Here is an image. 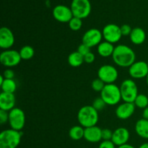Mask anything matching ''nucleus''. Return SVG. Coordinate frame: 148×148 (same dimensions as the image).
<instances>
[{
    "instance_id": "27",
    "label": "nucleus",
    "mask_w": 148,
    "mask_h": 148,
    "mask_svg": "<svg viewBox=\"0 0 148 148\" xmlns=\"http://www.w3.org/2000/svg\"><path fill=\"white\" fill-rule=\"evenodd\" d=\"M69 27L73 31H78L80 30L82 26V19H79L78 17H73L72 20L69 22Z\"/></svg>"
},
{
    "instance_id": "23",
    "label": "nucleus",
    "mask_w": 148,
    "mask_h": 148,
    "mask_svg": "<svg viewBox=\"0 0 148 148\" xmlns=\"http://www.w3.org/2000/svg\"><path fill=\"white\" fill-rule=\"evenodd\" d=\"M84 134H85V128L80 125L74 126L69 131V137L75 141L84 138Z\"/></svg>"
},
{
    "instance_id": "28",
    "label": "nucleus",
    "mask_w": 148,
    "mask_h": 148,
    "mask_svg": "<svg viewBox=\"0 0 148 148\" xmlns=\"http://www.w3.org/2000/svg\"><path fill=\"white\" fill-rule=\"evenodd\" d=\"M105 85L106 84L104 83L101 79H99V78L98 77L96 78V79H94L92 82V83H91V88H92V89L94 91H95V92H101V91L103 90V89L104 88Z\"/></svg>"
},
{
    "instance_id": "37",
    "label": "nucleus",
    "mask_w": 148,
    "mask_h": 148,
    "mask_svg": "<svg viewBox=\"0 0 148 148\" xmlns=\"http://www.w3.org/2000/svg\"><path fill=\"white\" fill-rule=\"evenodd\" d=\"M143 118L145 119L148 120V106L147 108H145V109H143Z\"/></svg>"
},
{
    "instance_id": "40",
    "label": "nucleus",
    "mask_w": 148,
    "mask_h": 148,
    "mask_svg": "<svg viewBox=\"0 0 148 148\" xmlns=\"http://www.w3.org/2000/svg\"><path fill=\"white\" fill-rule=\"evenodd\" d=\"M146 82H147V84L148 85V75H147V76L146 77Z\"/></svg>"
},
{
    "instance_id": "12",
    "label": "nucleus",
    "mask_w": 148,
    "mask_h": 148,
    "mask_svg": "<svg viewBox=\"0 0 148 148\" xmlns=\"http://www.w3.org/2000/svg\"><path fill=\"white\" fill-rule=\"evenodd\" d=\"M129 74L133 79L146 78L148 75V65L144 61L135 62L129 67Z\"/></svg>"
},
{
    "instance_id": "21",
    "label": "nucleus",
    "mask_w": 148,
    "mask_h": 148,
    "mask_svg": "<svg viewBox=\"0 0 148 148\" xmlns=\"http://www.w3.org/2000/svg\"><path fill=\"white\" fill-rule=\"evenodd\" d=\"M135 132L138 136L148 140V120L141 119L136 122Z\"/></svg>"
},
{
    "instance_id": "10",
    "label": "nucleus",
    "mask_w": 148,
    "mask_h": 148,
    "mask_svg": "<svg viewBox=\"0 0 148 148\" xmlns=\"http://www.w3.org/2000/svg\"><path fill=\"white\" fill-rule=\"evenodd\" d=\"M102 33L104 40L113 44L119 41L123 36L121 34V27L113 23L106 25L103 29Z\"/></svg>"
},
{
    "instance_id": "25",
    "label": "nucleus",
    "mask_w": 148,
    "mask_h": 148,
    "mask_svg": "<svg viewBox=\"0 0 148 148\" xmlns=\"http://www.w3.org/2000/svg\"><path fill=\"white\" fill-rule=\"evenodd\" d=\"M20 55L21 59L23 60H29L31 59L35 55V50L32 46H24L20 50Z\"/></svg>"
},
{
    "instance_id": "31",
    "label": "nucleus",
    "mask_w": 148,
    "mask_h": 148,
    "mask_svg": "<svg viewBox=\"0 0 148 148\" xmlns=\"http://www.w3.org/2000/svg\"><path fill=\"white\" fill-rule=\"evenodd\" d=\"M113 137V132L108 129H104L102 130V140L108 141L111 140Z\"/></svg>"
},
{
    "instance_id": "39",
    "label": "nucleus",
    "mask_w": 148,
    "mask_h": 148,
    "mask_svg": "<svg viewBox=\"0 0 148 148\" xmlns=\"http://www.w3.org/2000/svg\"><path fill=\"white\" fill-rule=\"evenodd\" d=\"M139 148H148V143H143V145L139 147Z\"/></svg>"
},
{
    "instance_id": "36",
    "label": "nucleus",
    "mask_w": 148,
    "mask_h": 148,
    "mask_svg": "<svg viewBox=\"0 0 148 148\" xmlns=\"http://www.w3.org/2000/svg\"><path fill=\"white\" fill-rule=\"evenodd\" d=\"M2 75L5 79H14V72L12 69H8L4 71V73L2 74Z\"/></svg>"
},
{
    "instance_id": "13",
    "label": "nucleus",
    "mask_w": 148,
    "mask_h": 148,
    "mask_svg": "<svg viewBox=\"0 0 148 148\" xmlns=\"http://www.w3.org/2000/svg\"><path fill=\"white\" fill-rule=\"evenodd\" d=\"M52 13L55 20L60 23H69L74 17L71 8L62 4L56 6Z\"/></svg>"
},
{
    "instance_id": "8",
    "label": "nucleus",
    "mask_w": 148,
    "mask_h": 148,
    "mask_svg": "<svg viewBox=\"0 0 148 148\" xmlns=\"http://www.w3.org/2000/svg\"><path fill=\"white\" fill-rule=\"evenodd\" d=\"M98 77L106 85L113 84L118 78L119 73L115 66L110 64H105L98 69Z\"/></svg>"
},
{
    "instance_id": "11",
    "label": "nucleus",
    "mask_w": 148,
    "mask_h": 148,
    "mask_svg": "<svg viewBox=\"0 0 148 148\" xmlns=\"http://www.w3.org/2000/svg\"><path fill=\"white\" fill-rule=\"evenodd\" d=\"M103 38V33L101 30L97 28H90L84 33L82 36V43L91 49L98 46L101 43Z\"/></svg>"
},
{
    "instance_id": "29",
    "label": "nucleus",
    "mask_w": 148,
    "mask_h": 148,
    "mask_svg": "<svg viewBox=\"0 0 148 148\" xmlns=\"http://www.w3.org/2000/svg\"><path fill=\"white\" fill-rule=\"evenodd\" d=\"M92 106L96 111H101L105 108L106 106V103L105 101L100 97V98H97L94 100Z\"/></svg>"
},
{
    "instance_id": "19",
    "label": "nucleus",
    "mask_w": 148,
    "mask_h": 148,
    "mask_svg": "<svg viewBox=\"0 0 148 148\" xmlns=\"http://www.w3.org/2000/svg\"><path fill=\"white\" fill-rule=\"evenodd\" d=\"M130 40L135 45H141L145 42L146 39L145 31L141 27H134L132 29L130 36Z\"/></svg>"
},
{
    "instance_id": "7",
    "label": "nucleus",
    "mask_w": 148,
    "mask_h": 148,
    "mask_svg": "<svg viewBox=\"0 0 148 148\" xmlns=\"http://www.w3.org/2000/svg\"><path fill=\"white\" fill-rule=\"evenodd\" d=\"M9 124L12 130L20 131L24 128L25 124V115L20 108H14L9 111Z\"/></svg>"
},
{
    "instance_id": "32",
    "label": "nucleus",
    "mask_w": 148,
    "mask_h": 148,
    "mask_svg": "<svg viewBox=\"0 0 148 148\" xmlns=\"http://www.w3.org/2000/svg\"><path fill=\"white\" fill-rule=\"evenodd\" d=\"M120 27H121V34H122L123 36H130L132 31V28L130 25L124 24L123 25H121Z\"/></svg>"
},
{
    "instance_id": "9",
    "label": "nucleus",
    "mask_w": 148,
    "mask_h": 148,
    "mask_svg": "<svg viewBox=\"0 0 148 148\" xmlns=\"http://www.w3.org/2000/svg\"><path fill=\"white\" fill-rule=\"evenodd\" d=\"M22 59L20 52L13 49H8L2 51L0 54V62L7 67H13L18 65Z\"/></svg>"
},
{
    "instance_id": "38",
    "label": "nucleus",
    "mask_w": 148,
    "mask_h": 148,
    "mask_svg": "<svg viewBox=\"0 0 148 148\" xmlns=\"http://www.w3.org/2000/svg\"><path fill=\"white\" fill-rule=\"evenodd\" d=\"M118 148H135V147H134V146L131 145L130 144H127H127L119 146V147H118Z\"/></svg>"
},
{
    "instance_id": "26",
    "label": "nucleus",
    "mask_w": 148,
    "mask_h": 148,
    "mask_svg": "<svg viewBox=\"0 0 148 148\" xmlns=\"http://www.w3.org/2000/svg\"><path fill=\"white\" fill-rule=\"evenodd\" d=\"M134 104L136 107L145 109L148 106V97L144 94H139L134 100Z\"/></svg>"
},
{
    "instance_id": "15",
    "label": "nucleus",
    "mask_w": 148,
    "mask_h": 148,
    "mask_svg": "<svg viewBox=\"0 0 148 148\" xmlns=\"http://www.w3.org/2000/svg\"><path fill=\"white\" fill-rule=\"evenodd\" d=\"M135 107L134 103L124 102L119 105L116 108L115 111L116 115L119 119H127L134 114Z\"/></svg>"
},
{
    "instance_id": "2",
    "label": "nucleus",
    "mask_w": 148,
    "mask_h": 148,
    "mask_svg": "<svg viewBox=\"0 0 148 148\" xmlns=\"http://www.w3.org/2000/svg\"><path fill=\"white\" fill-rule=\"evenodd\" d=\"M99 119L98 111L92 106H85L77 113V120L79 125L84 128L96 126Z\"/></svg>"
},
{
    "instance_id": "14",
    "label": "nucleus",
    "mask_w": 148,
    "mask_h": 148,
    "mask_svg": "<svg viewBox=\"0 0 148 148\" xmlns=\"http://www.w3.org/2000/svg\"><path fill=\"white\" fill-rule=\"evenodd\" d=\"M14 43V36L12 31L7 27L0 29V47L4 50H8Z\"/></svg>"
},
{
    "instance_id": "4",
    "label": "nucleus",
    "mask_w": 148,
    "mask_h": 148,
    "mask_svg": "<svg viewBox=\"0 0 148 148\" xmlns=\"http://www.w3.org/2000/svg\"><path fill=\"white\" fill-rule=\"evenodd\" d=\"M101 98L105 101L106 105H116L121 100L120 88L114 83L106 84L101 92Z\"/></svg>"
},
{
    "instance_id": "35",
    "label": "nucleus",
    "mask_w": 148,
    "mask_h": 148,
    "mask_svg": "<svg viewBox=\"0 0 148 148\" xmlns=\"http://www.w3.org/2000/svg\"><path fill=\"white\" fill-rule=\"evenodd\" d=\"M115 146L111 140H108V141L103 140L102 143H101L98 148H115Z\"/></svg>"
},
{
    "instance_id": "3",
    "label": "nucleus",
    "mask_w": 148,
    "mask_h": 148,
    "mask_svg": "<svg viewBox=\"0 0 148 148\" xmlns=\"http://www.w3.org/2000/svg\"><path fill=\"white\" fill-rule=\"evenodd\" d=\"M23 133L12 129L2 131L0 134V148H17L21 142Z\"/></svg>"
},
{
    "instance_id": "1",
    "label": "nucleus",
    "mask_w": 148,
    "mask_h": 148,
    "mask_svg": "<svg viewBox=\"0 0 148 148\" xmlns=\"http://www.w3.org/2000/svg\"><path fill=\"white\" fill-rule=\"evenodd\" d=\"M114 63L121 67H130L135 62L136 54L134 50L124 44L116 46L112 55Z\"/></svg>"
},
{
    "instance_id": "20",
    "label": "nucleus",
    "mask_w": 148,
    "mask_h": 148,
    "mask_svg": "<svg viewBox=\"0 0 148 148\" xmlns=\"http://www.w3.org/2000/svg\"><path fill=\"white\" fill-rule=\"evenodd\" d=\"M114 49H115V46H114V44L108 41H106V40L101 42L97 48L98 54L102 57L105 58L112 56Z\"/></svg>"
},
{
    "instance_id": "22",
    "label": "nucleus",
    "mask_w": 148,
    "mask_h": 148,
    "mask_svg": "<svg viewBox=\"0 0 148 148\" xmlns=\"http://www.w3.org/2000/svg\"><path fill=\"white\" fill-rule=\"evenodd\" d=\"M68 64L72 67H78L83 64L84 56L78 51H74L68 56Z\"/></svg>"
},
{
    "instance_id": "41",
    "label": "nucleus",
    "mask_w": 148,
    "mask_h": 148,
    "mask_svg": "<svg viewBox=\"0 0 148 148\" xmlns=\"http://www.w3.org/2000/svg\"><path fill=\"white\" fill-rule=\"evenodd\" d=\"M147 65H148V62H147Z\"/></svg>"
},
{
    "instance_id": "30",
    "label": "nucleus",
    "mask_w": 148,
    "mask_h": 148,
    "mask_svg": "<svg viewBox=\"0 0 148 148\" xmlns=\"http://www.w3.org/2000/svg\"><path fill=\"white\" fill-rule=\"evenodd\" d=\"M77 51L79 52L80 54H82V56H84L90 52V48L89 46H86V45L82 43L79 46H78Z\"/></svg>"
},
{
    "instance_id": "18",
    "label": "nucleus",
    "mask_w": 148,
    "mask_h": 148,
    "mask_svg": "<svg viewBox=\"0 0 148 148\" xmlns=\"http://www.w3.org/2000/svg\"><path fill=\"white\" fill-rule=\"evenodd\" d=\"M84 139L89 143H98L102 140V130L97 126L85 128Z\"/></svg>"
},
{
    "instance_id": "6",
    "label": "nucleus",
    "mask_w": 148,
    "mask_h": 148,
    "mask_svg": "<svg viewBox=\"0 0 148 148\" xmlns=\"http://www.w3.org/2000/svg\"><path fill=\"white\" fill-rule=\"evenodd\" d=\"M71 10L74 17L79 19H85L91 12V4L89 0H72Z\"/></svg>"
},
{
    "instance_id": "24",
    "label": "nucleus",
    "mask_w": 148,
    "mask_h": 148,
    "mask_svg": "<svg viewBox=\"0 0 148 148\" xmlns=\"http://www.w3.org/2000/svg\"><path fill=\"white\" fill-rule=\"evenodd\" d=\"M1 90L4 92L14 93L17 90V83L14 79H5L0 85Z\"/></svg>"
},
{
    "instance_id": "5",
    "label": "nucleus",
    "mask_w": 148,
    "mask_h": 148,
    "mask_svg": "<svg viewBox=\"0 0 148 148\" xmlns=\"http://www.w3.org/2000/svg\"><path fill=\"white\" fill-rule=\"evenodd\" d=\"M121 99L124 102L134 103L139 95L138 88L134 80L131 79H124L120 85Z\"/></svg>"
},
{
    "instance_id": "34",
    "label": "nucleus",
    "mask_w": 148,
    "mask_h": 148,
    "mask_svg": "<svg viewBox=\"0 0 148 148\" xmlns=\"http://www.w3.org/2000/svg\"><path fill=\"white\" fill-rule=\"evenodd\" d=\"M95 59V56L93 53L92 52H90L88 54H86L85 56H84V62H86L88 64H92L93 63Z\"/></svg>"
},
{
    "instance_id": "33",
    "label": "nucleus",
    "mask_w": 148,
    "mask_h": 148,
    "mask_svg": "<svg viewBox=\"0 0 148 148\" xmlns=\"http://www.w3.org/2000/svg\"><path fill=\"white\" fill-rule=\"evenodd\" d=\"M9 121V113L8 111H3L0 109V124H4Z\"/></svg>"
},
{
    "instance_id": "17",
    "label": "nucleus",
    "mask_w": 148,
    "mask_h": 148,
    "mask_svg": "<svg viewBox=\"0 0 148 148\" xmlns=\"http://www.w3.org/2000/svg\"><path fill=\"white\" fill-rule=\"evenodd\" d=\"M15 96L14 93L2 92L0 94V109L10 111L15 106Z\"/></svg>"
},
{
    "instance_id": "16",
    "label": "nucleus",
    "mask_w": 148,
    "mask_h": 148,
    "mask_svg": "<svg viewBox=\"0 0 148 148\" xmlns=\"http://www.w3.org/2000/svg\"><path fill=\"white\" fill-rule=\"evenodd\" d=\"M130 137L129 130L125 127H119L113 132V137L111 141L116 146L123 145L127 144Z\"/></svg>"
}]
</instances>
